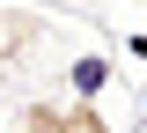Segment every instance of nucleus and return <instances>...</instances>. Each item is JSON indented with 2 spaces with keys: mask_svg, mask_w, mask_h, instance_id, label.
Instances as JSON below:
<instances>
[{
  "mask_svg": "<svg viewBox=\"0 0 147 133\" xmlns=\"http://www.w3.org/2000/svg\"><path fill=\"white\" fill-rule=\"evenodd\" d=\"M44 133H110V118L96 111V104H44Z\"/></svg>",
  "mask_w": 147,
  "mask_h": 133,
  "instance_id": "f257e3e1",
  "label": "nucleus"
},
{
  "mask_svg": "<svg viewBox=\"0 0 147 133\" xmlns=\"http://www.w3.org/2000/svg\"><path fill=\"white\" fill-rule=\"evenodd\" d=\"M74 89H103V59H81L74 67Z\"/></svg>",
  "mask_w": 147,
  "mask_h": 133,
  "instance_id": "f03ea898",
  "label": "nucleus"
}]
</instances>
